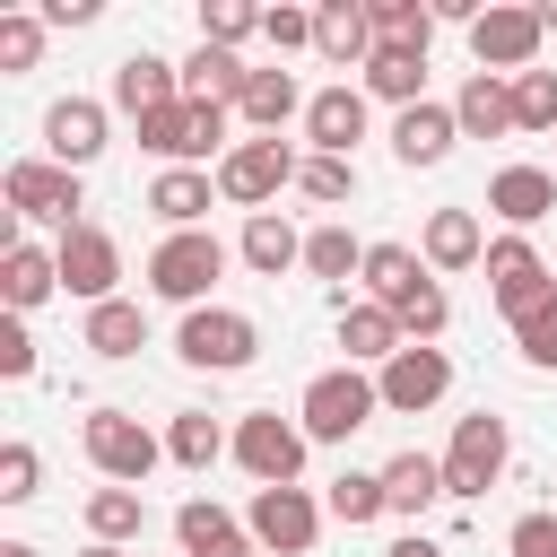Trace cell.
<instances>
[{
    "label": "cell",
    "mask_w": 557,
    "mask_h": 557,
    "mask_svg": "<svg viewBox=\"0 0 557 557\" xmlns=\"http://www.w3.org/2000/svg\"><path fill=\"white\" fill-rule=\"evenodd\" d=\"M374 409H383L374 374H366V366H331V374H313V383H305L296 426H305L313 444H348L357 426H374Z\"/></svg>",
    "instance_id": "obj_1"
},
{
    "label": "cell",
    "mask_w": 557,
    "mask_h": 557,
    "mask_svg": "<svg viewBox=\"0 0 557 557\" xmlns=\"http://www.w3.org/2000/svg\"><path fill=\"white\" fill-rule=\"evenodd\" d=\"M218 270H226V244H218L209 226H191V235H165V244L148 252V287H157L165 305H183V313H200V305H209Z\"/></svg>",
    "instance_id": "obj_2"
},
{
    "label": "cell",
    "mask_w": 557,
    "mask_h": 557,
    "mask_svg": "<svg viewBox=\"0 0 557 557\" xmlns=\"http://www.w3.org/2000/svg\"><path fill=\"white\" fill-rule=\"evenodd\" d=\"M139 148H157L165 165H200V157H226L235 139H226V104H157V113H139Z\"/></svg>",
    "instance_id": "obj_3"
},
{
    "label": "cell",
    "mask_w": 557,
    "mask_h": 557,
    "mask_svg": "<svg viewBox=\"0 0 557 557\" xmlns=\"http://www.w3.org/2000/svg\"><path fill=\"white\" fill-rule=\"evenodd\" d=\"M296 148L287 139H235L226 157H218V200H235V209H252L261 218V200H278L287 183H296Z\"/></svg>",
    "instance_id": "obj_4"
},
{
    "label": "cell",
    "mask_w": 557,
    "mask_h": 557,
    "mask_svg": "<svg viewBox=\"0 0 557 557\" xmlns=\"http://www.w3.org/2000/svg\"><path fill=\"white\" fill-rule=\"evenodd\" d=\"M252 348H261V331H252V313H235V305H200V313H183V331H174V357L200 366V374H235V366H252Z\"/></svg>",
    "instance_id": "obj_5"
},
{
    "label": "cell",
    "mask_w": 557,
    "mask_h": 557,
    "mask_svg": "<svg viewBox=\"0 0 557 557\" xmlns=\"http://www.w3.org/2000/svg\"><path fill=\"white\" fill-rule=\"evenodd\" d=\"M505 453H513L505 418H496V409H470V418L453 426V444H444V496H487V487L505 479Z\"/></svg>",
    "instance_id": "obj_6"
},
{
    "label": "cell",
    "mask_w": 557,
    "mask_h": 557,
    "mask_svg": "<svg viewBox=\"0 0 557 557\" xmlns=\"http://www.w3.org/2000/svg\"><path fill=\"white\" fill-rule=\"evenodd\" d=\"M0 191H9V209L35 218V226H61V235L87 226V218H78V209H87V200H78V174L52 165V157H17V165L0 174Z\"/></svg>",
    "instance_id": "obj_7"
},
{
    "label": "cell",
    "mask_w": 557,
    "mask_h": 557,
    "mask_svg": "<svg viewBox=\"0 0 557 557\" xmlns=\"http://www.w3.org/2000/svg\"><path fill=\"white\" fill-rule=\"evenodd\" d=\"M78 444H87V461H96L113 487H139V479L165 461V444H157V435H148L131 409H96V418L78 426Z\"/></svg>",
    "instance_id": "obj_8"
},
{
    "label": "cell",
    "mask_w": 557,
    "mask_h": 557,
    "mask_svg": "<svg viewBox=\"0 0 557 557\" xmlns=\"http://www.w3.org/2000/svg\"><path fill=\"white\" fill-rule=\"evenodd\" d=\"M305 426L296 418H278V409H252V418H235V461L261 479V487H296V470H305Z\"/></svg>",
    "instance_id": "obj_9"
},
{
    "label": "cell",
    "mask_w": 557,
    "mask_h": 557,
    "mask_svg": "<svg viewBox=\"0 0 557 557\" xmlns=\"http://www.w3.org/2000/svg\"><path fill=\"white\" fill-rule=\"evenodd\" d=\"M540 9H505V0H487L479 9V26H470V61L479 70H496V78H522L531 61H540Z\"/></svg>",
    "instance_id": "obj_10"
},
{
    "label": "cell",
    "mask_w": 557,
    "mask_h": 557,
    "mask_svg": "<svg viewBox=\"0 0 557 557\" xmlns=\"http://www.w3.org/2000/svg\"><path fill=\"white\" fill-rule=\"evenodd\" d=\"M479 270H487V296H496V313H505V322H522L540 296H557V278H548V261L531 252V235H496Z\"/></svg>",
    "instance_id": "obj_11"
},
{
    "label": "cell",
    "mask_w": 557,
    "mask_h": 557,
    "mask_svg": "<svg viewBox=\"0 0 557 557\" xmlns=\"http://www.w3.org/2000/svg\"><path fill=\"white\" fill-rule=\"evenodd\" d=\"M244 531H252L261 548H278V557H305V548L322 540V505H313L305 487H252Z\"/></svg>",
    "instance_id": "obj_12"
},
{
    "label": "cell",
    "mask_w": 557,
    "mask_h": 557,
    "mask_svg": "<svg viewBox=\"0 0 557 557\" xmlns=\"http://www.w3.org/2000/svg\"><path fill=\"white\" fill-rule=\"evenodd\" d=\"M52 261H61V287H70V296H87V305H113V278H122V244H113L104 226H70V235L52 244Z\"/></svg>",
    "instance_id": "obj_13"
},
{
    "label": "cell",
    "mask_w": 557,
    "mask_h": 557,
    "mask_svg": "<svg viewBox=\"0 0 557 557\" xmlns=\"http://www.w3.org/2000/svg\"><path fill=\"white\" fill-rule=\"evenodd\" d=\"M374 392H383L392 418H418V409H435V400L453 392V357H444V348H400V357L374 374Z\"/></svg>",
    "instance_id": "obj_14"
},
{
    "label": "cell",
    "mask_w": 557,
    "mask_h": 557,
    "mask_svg": "<svg viewBox=\"0 0 557 557\" xmlns=\"http://www.w3.org/2000/svg\"><path fill=\"white\" fill-rule=\"evenodd\" d=\"M339 348H348V366H374V374H383V366L409 348V331H400L392 305H374V296L348 305V296H339Z\"/></svg>",
    "instance_id": "obj_15"
},
{
    "label": "cell",
    "mask_w": 557,
    "mask_h": 557,
    "mask_svg": "<svg viewBox=\"0 0 557 557\" xmlns=\"http://www.w3.org/2000/svg\"><path fill=\"white\" fill-rule=\"evenodd\" d=\"M44 148H52V165H96L104 157V104L96 96H61L52 113H44Z\"/></svg>",
    "instance_id": "obj_16"
},
{
    "label": "cell",
    "mask_w": 557,
    "mask_h": 557,
    "mask_svg": "<svg viewBox=\"0 0 557 557\" xmlns=\"http://www.w3.org/2000/svg\"><path fill=\"white\" fill-rule=\"evenodd\" d=\"M305 139H313V157H348V148L366 139V96H357V87L305 96Z\"/></svg>",
    "instance_id": "obj_17"
},
{
    "label": "cell",
    "mask_w": 557,
    "mask_h": 557,
    "mask_svg": "<svg viewBox=\"0 0 557 557\" xmlns=\"http://www.w3.org/2000/svg\"><path fill=\"white\" fill-rule=\"evenodd\" d=\"M174 540H183V557H252L261 540L226 513V505H209V496H191L183 513H174Z\"/></svg>",
    "instance_id": "obj_18"
},
{
    "label": "cell",
    "mask_w": 557,
    "mask_h": 557,
    "mask_svg": "<svg viewBox=\"0 0 557 557\" xmlns=\"http://www.w3.org/2000/svg\"><path fill=\"white\" fill-rule=\"evenodd\" d=\"M313 52L339 61V70H348V61L366 70V61H374V17H366V0H322V9H313Z\"/></svg>",
    "instance_id": "obj_19"
},
{
    "label": "cell",
    "mask_w": 557,
    "mask_h": 557,
    "mask_svg": "<svg viewBox=\"0 0 557 557\" xmlns=\"http://www.w3.org/2000/svg\"><path fill=\"white\" fill-rule=\"evenodd\" d=\"M113 104L139 122V113H157V104H183V70L165 61V52H131L122 70H113Z\"/></svg>",
    "instance_id": "obj_20"
},
{
    "label": "cell",
    "mask_w": 557,
    "mask_h": 557,
    "mask_svg": "<svg viewBox=\"0 0 557 557\" xmlns=\"http://www.w3.org/2000/svg\"><path fill=\"white\" fill-rule=\"evenodd\" d=\"M453 122H461V139H505V131H513V78L470 70L461 96H453Z\"/></svg>",
    "instance_id": "obj_21"
},
{
    "label": "cell",
    "mask_w": 557,
    "mask_h": 557,
    "mask_svg": "<svg viewBox=\"0 0 557 557\" xmlns=\"http://www.w3.org/2000/svg\"><path fill=\"white\" fill-rule=\"evenodd\" d=\"M453 139H461V122H453V104H435V96L392 122V157H400V165H444Z\"/></svg>",
    "instance_id": "obj_22"
},
{
    "label": "cell",
    "mask_w": 557,
    "mask_h": 557,
    "mask_svg": "<svg viewBox=\"0 0 557 557\" xmlns=\"http://www.w3.org/2000/svg\"><path fill=\"white\" fill-rule=\"evenodd\" d=\"M209 200H218V174H200V165H165V174L148 183V209H157L174 235H191V226L209 218Z\"/></svg>",
    "instance_id": "obj_23"
},
{
    "label": "cell",
    "mask_w": 557,
    "mask_h": 557,
    "mask_svg": "<svg viewBox=\"0 0 557 557\" xmlns=\"http://www.w3.org/2000/svg\"><path fill=\"white\" fill-rule=\"evenodd\" d=\"M487 209H496L505 226H540V218L557 209V174H548V165H505V174L487 183Z\"/></svg>",
    "instance_id": "obj_24"
},
{
    "label": "cell",
    "mask_w": 557,
    "mask_h": 557,
    "mask_svg": "<svg viewBox=\"0 0 557 557\" xmlns=\"http://www.w3.org/2000/svg\"><path fill=\"white\" fill-rule=\"evenodd\" d=\"M244 87H252V70H244L235 52H218V44H200V52L183 61V96H191V104H244Z\"/></svg>",
    "instance_id": "obj_25"
},
{
    "label": "cell",
    "mask_w": 557,
    "mask_h": 557,
    "mask_svg": "<svg viewBox=\"0 0 557 557\" xmlns=\"http://www.w3.org/2000/svg\"><path fill=\"white\" fill-rule=\"evenodd\" d=\"M244 122H252V139H278L296 113H305V96H296V78L287 70H252V87H244V104H235Z\"/></svg>",
    "instance_id": "obj_26"
},
{
    "label": "cell",
    "mask_w": 557,
    "mask_h": 557,
    "mask_svg": "<svg viewBox=\"0 0 557 557\" xmlns=\"http://www.w3.org/2000/svg\"><path fill=\"white\" fill-rule=\"evenodd\" d=\"M235 252H244V270L278 278V270H296V261H305V235H296L278 209H261V218H244V244H235Z\"/></svg>",
    "instance_id": "obj_27"
},
{
    "label": "cell",
    "mask_w": 557,
    "mask_h": 557,
    "mask_svg": "<svg viewBox=\"0 0 557 557\" xmlns=\"http://www.w3.org/2000/svg\"><path fill=\"white\" fill-rule=\"evenodd\" d=\"M487 261V235L470 209H435L426 218V270H479Z\"/></svg>",
    "instance_id": "obj_28"
},
{
    "label": "cell",
    "mask_w": 557,
    "mask_h": 557,
    "mask_svg": "<svg viewBox=\"0 0 557 557\" xmlns=\"http://www.w3.org/2000/svg\"><path fill=\"white\" fill-rule=\"evenodd\" d=\"M52 287H61V261H52V252H35V244H9V252H0V296H9V313H35Z\"/></svg>",
    "instance_id": "obj_29"
},
{
    "label": "cell",
    "mask_w": 557,
    "mask_h": 557,
    "mask_svg": "<svg viewBox=\"0 0 557 557\" xmlns=\"http://www.w3.org/2000/svg\"><path fill=\"white\" fill-rule=\"evenodd\" d=\"M435 496H444V461L435 453H392L383 461V505L392 513H426Z\"/></svg>",
    "instance_id": "obj_30"
},
{
    "label": "cell",
    "mask_w": 557,
    "mask_h": 557,
    "mask_svg": "<svg viewBox=\"0 0 557 557\" xmlns=\"http://www.w3.org/2000/svg\"><path fill=\"white\" fill-rule=\"evenodd\" d=\"M366 17H374V52H426L435 44V9H418V0H366Z\"/></svg>",
    "instance_id": "obj_31"
},
{
    "label": "cell",
    "mask_w": 557,
    "mask_h": 557,
    "mask_svg": "<svg viewBox=\"0 0 557 557\" xmlns=\"http://www.w3.org/2000/svg\"><path fill=\"white\" fill-rule=\"evenodd\" d=\"M87 348H96V357H139V348H148V313H139L131 296L87 305Z\"/></svg>",
    "instance_id": "obj_32"
},
{
    "label": "cell",
    "mask_w": 557,
    "mask_h": 557,
    "mask_svg": "<svg viewBox=\"0 0 557 557\" xmlns=\"http://www.w3.org/2000/svg\"><path fill=\"white\" fill-rule=\"evenodd\" d=\"M87 531H96L104 548L139 540V531H148V496H139V487H113V479H104V487L87 496Z\"/></svg>",
    "instance_id": "obj_33"
},
{
    "label": "cell",
    "mask_w": 557,
    "mask_h": 557,
    "mask_svg": "<svg viewBox=\"0 0 557 557\" xmlns=\"http://www.w3.org/2000/svg\"><path fill=\"white\" fill-rule=\"evenodd\" d=\"M366 96H383V104H426V52H374L366 61Z\"/></svg>",
    "instance_id": "obj_34"
},
{
    "label": "cell",
    "mask_w": 557,
    "mask_h": 557,
    "mask_svg": "<svg viewBox=\"0 0 557 557\" xmlns=\"http://www.w3.org/2000/svg\"><path fill=\"white\" fill-rule=\"evenodd\" d=\"M357 278H366V296H374V305H400V296L426 278V261H418L409 244H366V270H357Z\"/></svg>",
    "instance_id": "obj_35"
},
{
    "label": "cell",
    "mask_w": 557,
    "mask_h": 557,
    "mask_svg": "<svg viewBox=\"0 0 557 557\" xmlns=\"http://www.w3.org/2000/svg\"><path fill=\"white\" fill-rule=\"evenodd\" d=\"M165 453H174L183 470H209L218 453H235V435H226V426H218L209 409H183V418L165 426Z\"/></svg>",
    "instance_id": "obj_36"
},
{
    "label": "cell",
    "mask_w": 557,
    "mask_h": 557,
    "mask_svg": "<svg viewBox=\"0 0 557 557\" xmlns=\"http://www.w3.org/2000/svg\"><path fill=\"white\" fill-rule=\"evenodd\" d=\"M392 313H400V331H409V348H435V339H444V322H453V296H444L435 278H418V287H409V296H400Z\"/></svg>",
    "instance_id": "obj_37"
},
{
    "label": "cell",
    "mask_w": 557,
    "mask_h": 557,
    "mask_svg": "<svg viewBox=\"0 0 557 557\" xmlns=\"http://www.w3.org/2000/svg\"><path fill=\"white\" fill-rule=\"evenodd\" d=\"M305 270H313V278H357V270H366V244H357L348 226H313V235H305Z\"/></svg>",
    "instance_id": "obj_38"
},
{
    "label": "cell",
    "mask_w": 557,
    "mask_h": 557,
    "mask_svg": "<svg viewBox=\"0 0 557 557\" xmlns=\"http://www.w3.org/2000/svg\"><path fill=\"white\" fill-rule=\"evenodd\" d=\"M331 513H339L348 531L374 522V513H392V505H383V470H339V479H331Z\"/></svg>",
    "instance_id": "obj_39"
},
{
    "label": "cell",
    "mask_w": 557,
    "mask_h": 557,
    "mask_svg": "<svg viewBox=\"0 0 557 557\" xmlns=\"http://www.w3.org/2000/svg\"><path fill=\"white\" fill-rule=\"evenodd\" d=\"M296 191L322 200V209H339V200L357 191V157H305V165H296Z\"/></svg>",
    "instance_id": "obj_40"
},
{
    "label": "cell",
    "mask_w": 557,
    "mask_h": 557,
    "mask_svg": "<svg viewBox=\"0 0 557 557\" xmlns=\"http://www.w3.org/2000/svg\"><path fill=\"white\" fill-rule=\"evenodd\" d=\"M513 131H557V70L513 78Z\"/></svg>",
    "instance_id": "obj_41"
},
{
    "label": "cell",
    "mask_w": 557,
    "mask_h": 557,
    "mask_svg": "<svg viewBox=\"0 0 557 557\" xmlns=\"http://www.w3.org/2000/svg\"><path fill=\"white\" fill-rule=\"evenodd\" d=\"M244 35H261V9H252V0H209V9H200V44L235 52Z\"/></svg>",
    "instance_id": "obj_42"
},
{
    "label": "cell",
    "mask_w": 557,
    "mask_h": 557,
    "mask_svg": "<svg viewBox=\"0 0 557 557\" xmlns=\"http://www.w3.org/2000/svg\"><path fill=\"white\" fill-rule=\"evenodd\" d=\"M35 61H44V17L9 9V17H0V70L17 78V70H35Z\"/></svg>",
    "instance_id": "obj_43"
},
{
    "label": "cell",
    "mask_w": 557,
    "mask_h": 557,
    "mask_svg": "<svg viewBox=\"0 0 557 557\" xmlns=\"http://www.w3.org/2000/svg\"><path fill=\"white\" fill-rule=\"evenodd\" d=\"M513 348H522V366H557V296H540V305L513 322Z\"/></svg>",
    "instance_id": "obj_44"
},
{
    "label": "cell",
    "mask_w": 557,
    "mask_h": 557,
    "mask_svg": "<svg viewBox=\"0 0 557 557\" xmlns=\"http://www.w3.org/2000/svg\"><path fill=\"white\" fill-rule=\"evenodd\" d=\"M35 479H44L35 444H0V505H26V496H35Z\"/></svg>",
    "instance_id": "obj_45"
},
{
    "label": "cell",
    "mask_w": 557,
    "mask_h": 557,
    "mask_svg": "<svg viewBox=\"0 0 557 557\" xmlns=\"http://www.w3.org/2000/svg\"><path fill=\"white\" fill-rule=\"evenodd\" d=\"M261 35H270V52H305L313 44V9H261Z\"/></svg>",
    "instance_id": "obj_46"
},
{
    "label": "cell",
    "mask_w": 557,
    "mask_h": 557,
    "mask_svg": "<svg viewBox=\"0 0 557 557\" xmlns=\"http://www.w3.org/2000/svg\"><path fill=\"white\" fill-rule=\"evenodd\" d=\"M505 557H557V513H522L505 531Z\"/></svg>",
    "instance_id": "obj_47"
},
{
    "label": "cell",
    "mask_w": 557,
    "mask_h": 557,
    "mask_svg": "<svg viewBox=\"0 0 557 557\" xmlns=\"http://www.w3.org/2000/svg\"><path fill=\"white\" fill-rule=\"evenodd\" d=\"M0 374H9V383L35 374V339H26V322H0Z\"/></svg>",
    "instance_id": "obj_48"
},
{
    "label": "cell",
    "mask_w": 557,
    "mask_h": 557,
    "mask_svg": "<svg viewBox=\"0 0 557 557\" xmlns=\"http://www.w3.org/2000/svg\"><path fill=\"white\" fill-rule=\"evenodd\" d=\"M96 0H44V26H87Z\"/></svg>",
    "instance_id": "obj_49"
},
{
    "label": "cell",
    "mask_w": 557,
    "mask_h": 557,
    "mask_svg": "<svg viewBox=\"0 0 557 557\" xmlns=\"http://www.w3.org/2000/svg\"><path fill=\"white\" fill-rule=\"evenodd\" d=\"M383 557H444V548H435V540H426V531H409V540H392V548H383Z\"/></svg>",
    "instance_id": "obj_50"
},
{
    "label": "cell",
    "mask_w": 557,
    "mask_h": 557,
    "mask_svg": "<svg viewBox=\"0 0 557 557\" xmlns=\"http://www.w3.org/2000/svg\"><path fill=\"white\" fill-rule=\"evenodd\" d=\"M0 557H44V548H26V540H9V548H0Z\"/></svg>",
    "instance_id": "obj_51"
},
{
    "label": "cell",
    "mask_w": 557,
    "mask_h": 557,
    "mask_svg": "<svg viewBox=\"0 0 557 557\" xmlns=\"http://www.w3.org/2000/svg\"><path fill=\"white\" fill-rule=\"evenodd\" d=\"M540 26H548V35H557V0H548V9H540Z\"/></svg>",
    "instance_id": "obj_52"
},
{
    "label": "cell",
    "mask_w": 557,
    "mask_h": 557,
    "mask_svg": "<svg viewBox=\"0 0 557 557\" xmlns=\"http://www.w3.org/2000/svg\"><path fill=\"white\" fill-rule=\"evenodd\" d=\"M78 557H122V548H104V540H96V548H78Z\"/></svg>",
    "instance_id": "obj_53"
}]
</instances>
